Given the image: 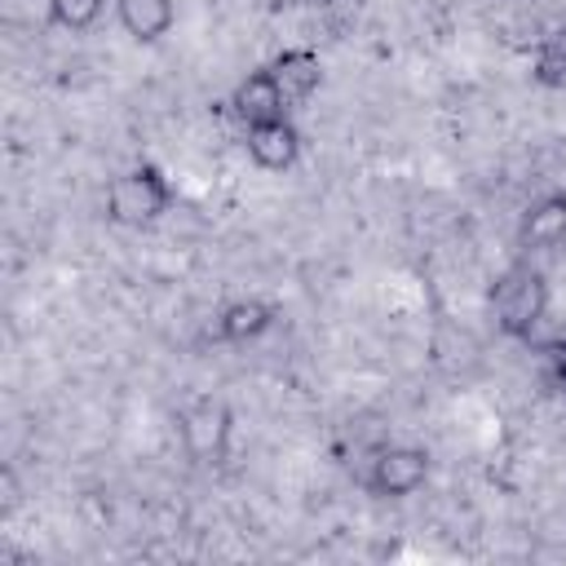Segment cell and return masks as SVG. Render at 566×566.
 I'll use <instances>...</instances> for the list:
<instances>
[{
	"label": "cell",
	"instance_id": "cell-1",
	"mask_svg": "<svg viewBox=\"0 0 566 566\" xmlns=\"http://www.w3.org/2000/svg\"><path fill=\"white\" fill-rule=\"evenodd\" d=\"M486 305H491V318H495V327L504 336L531 340L535 327L548 314V279H544V270H535L531 261H513L504 274H495L491 292H486Z\"/></svg>",
	"mask_w": 566,
	"mask_h": 566
},
{
	"label": "cell",
	"instance_id": "cell-2",
	"mask_svg": "<svg viewBox=\"0 0 566 566\" xmlns=\"http://www.w3.org/2000/svg\"><path fill=\"white\" fill-rule=\"evenodd\" d=\"M172 208V186L155 164H137L106 186V221L115 226H150Z\"/></svg>",
	"mask_w": 566,
	"mask_h": 566
},
{
	"label": "cell",
	"instance_id": "cell-3",
	"mask_svg": "<svg viewBox=\"0 0 566 566\" xmlns=\"http://www.w3.org/2000/svg\"><path fill=\"white\" fill-rule=\"evenodd\" d=\"M177 433H181V447L195 464H221L230 455V438H234V411L226 398H212V394H199L181 407L177 416Z\"/></svg>",
	"mask_w": 566,
	"mask_h": 566
},
{
	"label": "cell",
	"instance_id": "cell-4",
	"mask_svg": "<svg viewBox=\"0 0 566 566\" xmlns=\"http://www.w3.org/2000/svg\"><path fill=\"white\" fill-rule=\"evenodd\" d=\"M424 482H429V455L420 447H380L363 478V486L380 500L416 495Z\"/></svg>",
	"mask_w": 566,
	"mask_h": 566
},
{
	"label": "cell",
	"instance_id": "cell-5",
	"mask_svg": "<svg viewBox=\"0 0 566 566\" xmlns=\"http://www.w3.org/2000/svg\"><path fill=\"white\" fill-rule=\"evenodd\" d=\"M230 111L239 115L243 128L265 124V119H283V115H287V97H283L274 71H270V66L248 71V75L234 84V93H230Z\"/></svg>",
	"mask_w": 566,
	"mask_h": 566
},
{
	"label": "cell",
	"instance_id": "cell-6",
	"mask_svg": "<svg viewBox=\"0 0 566 566\" xmlns=\"http://www.w3.org/2000/svg\"><path fill=\"white\" fill-rule=\"evenodd\" d=\"M557 243H566V190L539 195L517 221V248L522 252H548Z\"/></svg>",
	"mask_w": 566,
	"mask_h": 566
},
{
	"label": "cell",
	"instance_id": "cell-7",
	"mask_svg": "<svg viewBox=\"0 0 566 566\" xmlns=\"http://www.w3.org/2000/svg\"><path fill=\"white\" fill-rule=\"evenodd\" d=\"M248 155L256 168L265 172H283L301 159V133L296 124L283 115V119H265V124H252L248 128Z\"/></svg>",
	"mask_w": 566,
	"mask_h": 566
},
{
	"label": "cell",
	"instance_id": "cell-8",
	"mask_svg": "<svg viewBox=\"0 0 566 566\" xmlns=\"http://www.w3.org/2000/svg\"><path fill=\"white\" fill-rule=\"evenodd\" d=\"M270 71H274V80H279L287 106L310 102V97L318 93V84H323V62H318L314 49H283V53L270 62Z\"/></svg>",
	"mask_w": 566,
	"mask_h": 566
},
{
	"label": "cell",
	"instance_id": "cell-9",
	"mask_svg": "<svg viewBox=\"0 0 566 566\" xmlns=\"http://www.w3.org/2000/svg\"><path fill=\"white\" fill-rule=\"evenodd\" d=\"M270 327H274V305H270V301H261V296L230 301V305L217 314V340H226V345L261 340Z\"/></svg>",
	"mask_w": 566,
	"mask_h": 566
},
{
	"label": "cell",
	"instance_id": "cell-10",
	"mask_svg": "<svg viewBox=\"0 0 566 566\" xmlns=\"http://www.w3.org/2000/svg\"><path fill=\"white\" fill-rule=\"evenodd\" d=\"M115 18L137 44H155L172 31L177 4L172 0H115Z\"/></svg>",
	"mask_w": 566,
	"mask_h": 566
},
{
	"label": "cell",
	"instance_id": "cell-11",
	"mask_svg": "<svg viewBox=\"0 0 566 566\" xmlns=\"http://www.w3.org/2000/svg\"><path fill=\"white\" fill-rule=\"evenodd\" d=\"M531 75H535V84H544V88H566V27H557V31H548V35L539 40Z\"/></svg>",
	"mask_w": 566,
	"mask_h": 566
},
{
	"label": "cell",
	"instance_id": "cell-12",
	"mask_svg": "<svg viewBox=\"0 0 566 566\" xmlns=\"http://www.w3.org/2000/svg\"><path fill=\"white\" fill-rule=\"evenodd\" d=\"M106 0H49V22L62 31H88L102 18Z\"/></svg>",
	"mask_w": 566,
	"mask_h": 566
},
{
	"label": "cell",
	"instance_id": "cell-13",
	"mask_svg": "<svg viewBox=\"0 0 566 566\" xmlns=\"http://www.w3.org/2000/svg\"><path fill=\"white\" fill-rule=\"evenodd\" d=\"M310 9H314V18L323 22V27H332V31H345L358 13H363V0H305Z\"/></svg>",
	"mask_w": 566,
	"mask_h": 566
},
{
	"label": "cell",
	"instance_id": "cell-14",
	"mask_svg": "<svg viewBox=\"0 0 566 566\" xmlns=\"http://www.w3.org/2000/svg\"><path fill=\"white\" fill-rule=\"evenodd\" d=\"M539 358H544V385L566 398V336H553V340L539 349Z\"/></svg>",
	"mask_w": 566,
	"mask_h": 566
}]
</instances>
